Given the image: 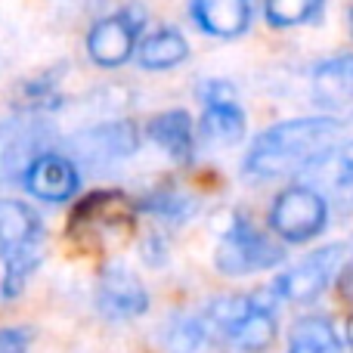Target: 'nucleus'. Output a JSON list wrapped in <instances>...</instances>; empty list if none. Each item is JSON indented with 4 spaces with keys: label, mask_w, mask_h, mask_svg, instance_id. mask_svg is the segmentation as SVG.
I'll list each match as a JSON object with an SVG mask.
<instances>
[{
    "label": "nucleus",
    "mask_w": 353,
    "mask_h": 353,
    "mask_svg": "<svg viewBox=\"0 0 353 353\" xmlns=\"http://www.w3.org/2000/svg\"><path fill=\"white\" fill-rule=\"evenodd\" d=\"M344 134H347L344 121L332 115L288 118L261 130L251 140L242 171L251 180H282L292 174H307L329 149L341 143Z\"/></svg>",
    "instance_id": "obj_1"
},
{
    "label": "nucleus",
    "mask_w": 353,
    "mask_h": 353,
    "mask_svg": "<svg viewBox=\"0 0 353 353\" xmlns=\"http://www.w3.org/2000/svg\"><path fill=\"white\" fill-rule=\"evenodd\" d=\"M282 257L285 251L239 211L230 214L226 226L220 230L217 251H214V263L223 276L263 273V270H273L276 263H282Z\"/></svg>",
    "instance_id": "obj_2"
},
{
    "label": "nucleus",
    "mask_w": 353,
    "mask_h": 353,
    "mask_svg": "<svg viewBox=\"0 0 353 353\" xmlns=\"http://www.w3.org/2000/svg\"><path fill=\"white\" fill-rule=\"evenodd\" d=\"M325 226H329V201L319 189L307 186V183H294V186L282 189L270 208V230L282 242H310Z\"/></svg>",
    "instance_id": "obj_3"
},
{
    "label": "nucleus",
    "mask_w": 353,
    "mask_h": 353,
    "mask_svg": "<svg viewBox=\"0 0 353 353\" xmlns=\"http://www.w3.org/2000/svg\"><path fill=\"white\" fill-rule=\"evenodd\" d=\"M143 22H146V10L140 3H130L93 22L87 31V56L99 68H121L140 47Z\"/></svg>",
    "instance_id": "obj_4"
},
{
    "label": "nucleus",
    "mask_w": 353,
    "mask_h": 353,
    "mask_svg": "<svg viewBox=\"0 0 353 353\" xmlns=\"http://www.w3.org/2000/svg\"><path fill=\"white\" fill-rule=\"evenodd\" d=\"M347 248L341 242L316 248L313 254H307L301 263H294L292 270L276 276V282L270 288L276 292L279 301H292V304H310L316 301L325 288L332 285V279L338 276V270L344 267Z\"/></svg>",
    "instance_id": "obj_5"
},
{
    "label": "nucleus",
    "mask_w": 353,
    "mask_h": 353,
    "mask_svg": "<svg viewBox=\"0 0 353 353\" xmlns=\"http://www.w3.org/2000/svg\"><path fill=\"white\" fill-rule=\"evenodd\" d=\"M130 226H134V205L121 192H93L72 214V230L78 236L97 239V242L124 236L130 232Z\"/></svg>",
    "instance_id": "obj_6"
},
{
    "label": "nucleus",
    "mask_w": 353,
    "mask_h": 353,
    "mask_svg": "<svg viewBox=\"0 0 353 353\" xmlns=\"http://www.w3.org/2000/svg\"><path fill=\"white\" fill-rule=\"evenodd\" d=\"M22 186L28 189V195H34V199L50 201V205H62V201L78 195L81 174H78V165H74L68 155L43 149L41 155H34V159L25 165Z\"/></svg>",
    "instance_id": "obj_7"
},
{
    "label": "nucleus",
    "mask_w": 353,
    "mask_h": 353,
    "mask_svg": "<svg viewBox=\"0 0 353 353\" xmlns=\"http://www.w3.org/2000/svg\"><path fill=\"white\" fill-rule=\"evenodd\" d=\"M97 307L112 319H137L149 310L146 285L130 270L112 263L97 282Z\"/></svg>",
    "instance_id": "obj_8"
},
{
    "label": "nucleus",
    "mask_w": 353,
    "mask_h": 353,
    "mask_svg": "<svg viewBox=\"0 0 353 353\" xmlns=\"http://www.w3.org/2000/svg\"><path fill=\"white\" fill-rule=\"evenodd\" d=\"M140 146V130L134 121H109V124H97V128L84 130V134L74 140V152H81L87 161L93 165H112V161H121L128 155L137 152Z\"/></svg>",
    "instance_id": "obj_9"
},
{
    "label": "nucleus",
    "mask_w": 353,
    "mask_h": 353,
    "mask_svg": "<svg viewBox=\"0 0 353 353\" xmlns=\"http://www.w3.org/2000/svg\"><path fill=\"white\" fill-rule=\"evenodd\" d=\"M307 176H313L319 183L313 189H319L325 195V201H335L341 211H353V140L338 143L335 149H329L307 171Z\"/></svg>",
    "instance_id": "obj_10"
},
{
    "label": "nucleus",
    "mask_w": 353,
    "mask_h": 353,
    "mask_svg": "<svg viewBox=\"0 0 353 353\" xmlns=\"http://www.w3.org/2000/svg\"><path fill=\"white\" fill-rule=\"evenodd\" d=\"M146 137L176 165H189L195 159V149H199L195 121L183 109H168L152 115L146 124Z\"/></svg>",
    "instance_id": "obj_11"
},
{
    "label": "nucleus",
    "mask_w": 353,
    "mask_h": 353,
    "mask_svg": "<svg viewBox=\"0 0 353 353\" xmlns=\"http://www.w3.org/2000/svg\"><path fill=\"white\" fill-rule=\"evenodd\" d=\"M276 292L273 288H261L254 292V310L248 313L245 319H239L223 338H230L232 347L245 350V353H261L267 350L270 344L276 341Z\"/></svg>",
    "instance_id": "obj_12"
},
{
    "label": "nucleus",
    "mask_w": 353,
    "mask_h": 353,
    "mask_svg": "<svg viewBox=\"0 0 353 353\" xmlns=\"http://www.w3.org/2000/svg\"><path fill=\"white\" fill-rule=\"evenodd\" d=\"M192 19L211 37H242L254 19V0H192Z\"/></svg>",
    "instance_id": "obj_13"
},
{
    "label": "nucleus",
    "mask_w": 353,
    "mask_h": 353,
    "mask_svg": "<svg viewBox=\"0 0 353 353\" xmlns=\"http://www.w3.org/2000/svg\"><path fill=\"white\" fill-rule=\"evenodd\" d=\"M41 217L25 201L0 199V257L41 245Z\"/></svg>",
    "instance_id": "obj_14"
},
{
    "label": "nucleus",
    "mask_w": 353,
    "mask_h": 353,
    "mask_svg": "<svg viewBox=\"0 0 353 353\" xmlns=\"http://www.w3.org/2000/svg\"><path fill=\"white\" fill-rule=\"evenodd\" d=\"M313 93H316V103L325 109L353 112V56H335L316 65Z\"/></svg>",
    "instance_id": "obj_15"
},
{
    "label": "nucleus",
    "mask_w": 353,
    "mask_h": 353,
    "mask_svg": "<svg viewBox=\"0 0 353 353\" xmlns=\"http://www.w3.org/2000/svg\"><path fill=\"white\" fill-rule=\"evenodd\" d=\"M245 130L248 128H245V112L239 109V99H232V103H208L199 124H195L199 140L217 149L239 146L245 140Z\"/></svg>",
    "instance_id": "obj_16"
},
{
    "label": "nucleus",
    "mask_w": 353,
    "mask_h": 353,
    "mask_svg": "<svg viewBox=\"0 0 353 353\" xmlns=\"http://www.w3.org/2000/svg\"><path fill=\"white\" fill-rule=\"evenodd\" d=\"M186 56H189V43L176 28L152 31V34L143 37L140 47H137V62H140L146 72H168V68H176L180 62H186Z\"/></svg>",
    "instance_id": "obj_17"
},
{
    "label": "nucleus",
    "mask_w": 353,
    "mask_h": 353,
    "mask_svg": "<svg viewBox=\"0 0 353 353\" xmlns=\"http://www.w3.org/2000/svg\"><path fill=\"white\" fill-rule=\"evenodd\" d=\"M288 353H341V338L325 316H304L292 329Z\"/></svg>",
    "instance_id": "obj_18"
},
{
    "label": "nucleus",
    "mask_w": 353,
    "mask_h": 353,
    "mask_svg": "<svg viewBox=\"0 0 353 353\" xmlns=\"http://www.w3.org/2000/svg\"><path fill=\"white\" fill-rule=\"evenodd\" d=\"M325 10V0H263V16L273 28H294V25L316 22Z\"/></svg>",
    "instance_id": "obj_19"
},
{
    "label": "nucleus",
    "mask_w": 353,
    "mask_h": 353,
    "mask_svg": "<svg viewBox=\"0 0 353 353\" xmlns=\"http://www.w3.org/2000/svg\"><path fill=\"white\" fill-rule=\"evenodd\" d=\"M143 208H146L149 214H155V217L168 220V223H183V220H189L199 211V201H195L192 195L180 192V189L165 186V189L149 192L146 199H143Z\"/></svg>",
    "instance_id": "obj_20"
},
{
    "label": "nucleus",
    "mask_w": 353,
    "mask_h": 353,
    "mask_svg": "<svg viewBox=\"0 0 353 353\" xmlns=\"http://www.w3.org/2000/svg\"><path fill=\"white\" fill-rule=\"evenodd\" d=\"M41 263V245H31V248H22L16 254L3 257V282H0V294L3 298H19L28 285L31 273Z\"/></svg>",
    "instance_id": "obj_21"
},
{
    "label": "nucleus",
    "mask_w": 353,
    "mask_h": 353,
    "mask_svg": "<svg viewBox=\"0 0 353 353\" xmlns=\"http://www.w3.org/2000/svg\"><path fill=\"white\" fill-rule=\"evenodd\" d=\"M168 353H199L208 341V323L205 316H183L168 329L165 335Z\"/></svg>",
    "instance_id": "obj_22"
},
{
    "label": "nucleus",
    "mask_w": 353,
    "mask_h": 353,
    "mask_svg": "<svg viewBox=\"0 0 353 353\" xmlns=\"http://www.w3.org/2000/svg\"><path fill=\"white\" fill-rule=\"evenodd\" d=\"M199 99L201 103H232L236 99V87L230 81H205L199 87Z\"/></svg>",
    "instance_id": "obj_23"
},
{
    "label": "nucleus",
    "mask_w": 353,
    "mask_h": 353,
    "mask_svg": "<svg viewBox=\"0 0 353 353\" xmlns=\"http://www.w3.org/2000/svg\"><path fill=\"white\" fill-rule=\"evenodd\" d=\"M31 347L28 329H0V353H25Z\"/></svg>",
    "instance_id": "obj_24"
},
{
    "label": "nucleus",
    "mask_w": 353,
    "mask_h": 353,
    "mask_svg": "<svg viewBox=\"0 0 353 353\" xmlns=\"http://www.w3.org/2000/svg\"><path fill=\"white\" fill-rule=\"evenodd\" d=\"M347 341H350V347H353V313H350V319H347Z\"/></svg>",
    "instance_id": "obj_25"
},
{
    "label": "nucleus",
    "mask_w": 353,
    "mask_h": 353,
    "mask_svg": "<svg viewBox=\"0 0 353 353\" xmlns=\"http://www.w3.org/2000/svg\"><path fill=\"white\" fill-rule=\"evenodd\" d=\"M350 19H353V10H350Z\"/></svg>",
    "instance_id": "obj_26"
}]
</instances>
